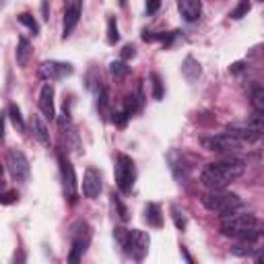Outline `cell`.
Here are the masks:
<instances>
[{"label":"cell","instance_id":"cell-14","mask_svg":"<svg viewBox=\"0 0 264 264\" xmlns=\"http://www.w3.org/2000/svg\"><path fill=\"white\" fill-rule=\"evenodd\" d=\"M99 192H102V174L95 168H87V172L83 176V194L89 201H95Z\"/></svg>","mask_w":264,"mask_h":264},{"label":"cell","instance_id":"cell-26","mask_svg":"<svg viewBox=\"0 0 264 264\" xmlns=\"http://www.w3.org/2000/svg\"><path fill=\"white\" fill-rule=\"evenodd\" d=\"M17 19H19L21 25H25V27L33 33V36H38V33H40V23L36 21V17H33L31 13H21Z\"/></svg>","mask_w":264,"mask_h":264},{"label":"cell","instance_id":"cell-19","mask_svg":"<svg viewBox=\"0 0 264 264\" xmlns=\"http://www.w3.org/2000/svg\"><path fill=\"white\" fill-rule=\"evenodd\" d=\"M260 252H262V248H256L254 242H250V240H242L240 244L231 246V254H234V256H240V258L254 256L256 262H260Z\"/></svg>","mask_w":264,"mask_h":264},{"label":"cell","instance_id":"cell-24","mask_svg":"<svg viewBox=\"0 0 264 264\" xmlns=\"http://www.w3.org/2000/svg\"><path fill=\"white\" fill-rule=\"evenodd\" d=\"M110 75H112L116 81H122V79H126V77L130 75V66H126L124 60H114V62L110 64Z\"/></svg>","mask_w":264,"mask_h":264},{"label":"cell","instance_id":"cell-37","mask_svg":"<svg viewBox=\"0 0 264 264\" xmlns=\"http://www.w3.org/2000/svg\"><path fill=\"white\" fill-rule=\"evenodd\" d=\"M5 126H7V112H0V143L5 141Z\"/></svg>","mask_w":264,"mask_h":264},{"label":"cell","instance_id":"cell-11","mask_svg":"<svg viewBox=\"0 0 264 264\" xmlns=\"http://www.w3.org/2000/svg\"><path fill=\"white\" fill-rule=\"evenodd\" d=\"M81 0H66V9H64V27H62V38H71V33L79 25L81 19Z\"/></svg>","mask_w":264,"mask_h":264},{"label":"cell","instance_id":"cell-27","mask_svg":"<svg viewBox=\"0 0 264 264\" xmlns=\"http://www.w3.org/2000/svg\"><path fill=\"white\" fill-rule=\"evenodd\" d=\"M108 108H110V95H108V89L106 87H99L97 91V110L99 114H108Z\"/></svg>","mask_w":264,"mask_h":264},{"label":"cell","instance_id":"cell-6","mask_svg":"<svg viewBox=\"0 0 264 264\" xmlns=\"http://www.w3.org/2000/svg\"><path fill=\"white\" fill-rule=\"evenodd\" d=\"M114 176H116V186L120 188V192L128 194L132 190L137 182V168H135V161L132 157L120 153L116 157V170H114Z\"/></svg>","mask_w":264,"mask_h":264},{"label":"cell","instance_id":"cell-9","mask_svg":"<svg viewBox=\"0 0 264 264\" xmlns=\"http://www.w3.org/2000/svg\"><path fill=\"white\" fill-rule=\"evenodd\" d=\"M58 163H60V176H62L64 194H66V198H69L71 203H77V188H79V182H77V174H75L73 163L66 159L64 155H58Z\"/></svg>","mask_w":264,"mask_h":264},{"label":"cell","instance_id":"cell-4","mask_svg":"<svg viewBox=\"0 0 264 264\" xmlns=\"http://www.w3.org/2000/svg\"><path fill=\"white\" fill-rule=\"evenodd\" d=\"M203 205H205L209 211H213V213H217V215H221V217L231 215V213H238V211L244 207L242 198H240L238 194H234V192H223V190H213L211 194H205V196H203Z\"/></svg>","mask_w":264,"mask_h":264},{"label":"cell","instance_id":"cell-8","mask_svg":"<svg viewBox=\"0 0 264 264\" xmlns=\"http://www.w3.org/2000/svg\"><path fill=\"white\" fill-rule=\"evenodd\" d=\"M7 168H9V174H11V178L15 182L25 184L29 180V176H31V165H29V159L25 157L23 151H17V149L9 151V155H7Z\"/></svg>","mask_w":264,"mask_h":264},{"label":"cell","instance_id":"cell-15","mask_svg":"<svg viewBox=\"0 0 264 264\" xmlns=\"http://www.w3.org/2000/svg\"><path fill=\"white\" fill-rule=\"evenodd\" d=\"M40 112L44 114L46 120H54L56 118V108H54V87L50 83H46L40 91Z\"/></svg>","mask_w":264,"mask_h":264},{"label":"cell","instance_id":"cell-36","mask_svg":"<svg viewBox=\"0 0 264 264\" xmlns=\"http://www.w3.org/2000/svg\"><path fill=\"white\" fill-rule=\"evenodd\" d=\"M159 9H161V0H147V13L149 15H155Z\"/></svg>","mask_w":264,"mask_h":264},{"label":"cell","instance_id":"cell-18","mask_svg":"<svg viewBox=\"0 0 264 264\" xmlns=\"http://www.w3.org/2000/svg\"><path fill=\"white\" fill-rule=\"evenodd\" d=\"M31 132H33V137H36L44 147H50V130L46 126V122L40 118V116H31Z\"/></svg>","mask_w":264,"mask_h":264},{"label":"cell","instance_id":"cell-3","mask_svg":"<svg viewBox=\"0 0 264 264\" xmlns=\"http://www.w3.org/2000/svg\"><path fill=\"white\" fill-rule=\"evenodd\" d=\"M114 238H116V242L120 244V248L124 250V254L128 258H132L135 262H143L147 258L151 238H149V234H145V231L116 227L114 229Z\"/></svg>","mask_w":264,"mask_h":264},{"label":"cell","instance_id":"cell-41","mask_svg":"<svg viewBox=\"0 0 264 264\" xmlns=\"http://www.w3.org/2000/svg\"><path fill=\"white\" fill-rule=\"evenodd\" d=\"M120 7H126V0H120Z\"/></svg>","mask_w":264,"mask_h":264},{"label":"cell","instance_id":"cell-23","mask_svg":"<svg viewBox=\"0 0 264 264\" xmlns=\"http://www.w3.org/2000/svg\"><path fill=\"white\" fill-rule=\"evenodd\" d=\"M250 97H252L254 110L260 112V114H264V89H262L260 83H254V87H252V91H250Z\"/></svg>","mask_w":264,"mask_h":264},{"label":"cell","instance_id":"cell-12","mask_svg":"<svg viewBox=\"0 0 264 264\" xmlns=\"http://www.w3.org/2000/svg\"><path fill=\"white\" fill-rule=\"evenodd\" d=\"M227 135L236 137L242 143H254L262 137V126H246V124H229L227 126Z\"/></svg>","mask_w":264,"mask_h":264},{"label":"cell","instance_id":"cell-38","mask_svg":"<svg viewBox=\"0 0 264 264\" xmlns=\"http://www.w3.org/2000/svg\"><path fill=\"white\" fill-rule=\"evenodd\" d=\"M242 69H244V62H236V64H234V66H231V69H229V71H231V73H240Z\"/></svg>","mask_w":264,"mask_h":264},{"label":"cell","instance_id":"cell-28","mask_svg":"<svg viewBox=\"0 0 264 264\" xmlns=\"http://www.w3.org/2000/svg\"><path fill=\"white\" fill-rule=\"evenodd\" d=\"M120 42V31H118V23H116V17L110 15L108 17V44H116Z\"/></svg>","mask_w":264,"mask_h":264},{"label":"cell","instance_id":"cell-42","mask_svg":"<svg viewBox=\"0 0 264 264\" xmlns=\"http://www.w3.org/2000/svg\"><path fill=\"white\" fill-rule=\"evenodd\" d=\"M260 3H262V0H260Z\"/></svg>","mask_w":264,"mask_h":264},{"label":"cell","instance_id":"cell-17","mask_svg":"<svg viewBox=\"0 0 264 264\" xmlns=\"http://www.w3.org/2000/svg\"><path fill=\"white\" fill-rule=\"evenodd\" d=\"M143 106H145V93H143V87H139L137 93L126 95L124 112L128 114V118H130V116H135V114H139V112L143 110Z\"/></svg>","mask_w":264,"mask_h":264},{"label":"cell","instance_id":"cell-22","mask_svg":"<svg viewBox=\"0 0 264 264\" xmlns=\"http://www.w3.org/2000/svg\"><path fill=\"white\" fill-rule=\"evenodd\" d=\"M31 44H29V40L27 38H19V42H17V50H15V58H17V64L21 66V69H25V66L29 64V58H31Z\"/></svg>","mask_w":264,"mask_h":264},{"label":"cell","instance_id":"cell-7","mask_svg":"<svg viewBox=\"0 0 264 264\" xmlns=\"http://www.w3.org/2000/svg\"><path fill=\"white\" fill-rule=\"evenodd\" d=\"M203 147L207 151H213V153H225V155H231V153H238L244 149L246 143L238 141L236 137L231 135H215V137H205L203 141Z\"/></svg>","mask_w":264,"mask_h":264},{"label":"cell","instance_id":"cell-13","mask_svg":"<svg viewBox=\"0 0 264 264\" xmlns=\"http://www.w3.org/2000/svg\"><path fill=\"white\" fill-rule=\"evenodd\" d=\"M168 163H170V170H172L174 178L180 184H186V180H188V161H186V157L178 149H172L168 153Z\"/></svg>","mask_w":264,"mask_h":264},{"label":"cell","instance_id":"cell-40","mask_svg":"<svg viewBox=\"0 0 264 264\" xmlns=\"http://www.w3.org/2000/svg\"><path fill=\"white\" fill-rule=\"evenodd\" d=\"M182 256H184V258L188 260V262H194V260H192V256H190V254L186 252V248H182Z\"/></svg>","mask_w":264,"mask_h":264},{"label":"cell","instance_id":"cell-33","mask_svg":"<svg viewBox=\"0 0 264 264\" xmlns=\"http://www.w3.org/2000/svg\"><path fill=\"white\" fill-rule=\"evenodd\" d=\"M17 198H19L17 190H9V192H0V205H13V203H17Z\"/></svg>","mask_w":264,"mask_h":264},{"label":"cell","instance_id":"cell-39","mask_svg":"<svg viewBox=\"0 0 264 264\" xmlns=\"http://www.w3.org/2000/svg\"><path fill=\"white\" fill-rule=\"evenodd\" d=\"M5 186V172H3V165H0V190Z\"/></svg>","mask_w":264,"mask_h":264},{"label":"cell","instance_id":"cell-31","mask_svg":"<svg viewBox=\"0 0 264 264\" xmlns=\"http://www.w3.org/2000/svg\"><path fill=\"white\" fill-rule=\"evenodd\" d=\"M248 13H250V0H240L238 7H236L234 11H231V15H229V17L238 21V19H244Z\"/></svg>","mask_w":264,"mask_h":264},{"label":"cell","instance_id":"cell-32","mask_svg":"<svg viewBox=\"0 0 264 264\" xmlns=\"http://www.w3.org/2000/svg\"><path fill=\"white\" fill-rule=\"evenodd\" d=\"M172 217H174V221H176V227H178L180 231H184V229H186V217H184V213H182L178 207H174V209H172Z\"/></svg>","mask_w":264,"mask_h":264},{"label":"cell","instance_id":"cell-30","mask_svg":"<svg viewBox=\"0 0 264 264\" xmlns=\"http://www.w3.org/2000/svg\"><path fill=\"white\" fill-rule=\"evenodd\" d=\"M151 81V87H153V99H157V102H161V97H163V83H161V77L157 73H153L149 77Z\"/></svg>","mask_w":264,"mask_h":264},{"label":"cell","instance_id":"cell-20","mask_svg":"<svg viewBox=\"0 0 264 264\" xmlns=\"http://www.w3.org/2000/svg\"><path fill=\"white\" fill-rule=\"evenodd\" d=\"M145 217V223L149 225V227H155V229H159V227H163V213H161V207L157 205V203H149V205H145V213H143Z\"/></svg>","mask_w":264,"mask_h":264},{"label":"cell","instance_id":"cell-35","mask_svg":"<svg viewBox=\"0 0 264 264\" xmlns=\"http://www.w3.org/2000/svg\"><path fill=\"white\" fill-rule=\"evenodd\" d=\"M112 116H114L112 120H114V124H116V126H120V128H124V126H126V122H128V114H126L124 110H122V112H114Z\"/></svg>","mask_w":264,"mask_h":264},{"label":"cell","instance_id":"cell-21","mask_svg":"<svg viewBox=\"0 0 264 264\" xmlns=\"http://www.w3.org/2000/svg\"><path fill=\"white\" fill-rule=\"evenodd\" d=\"M201 73H203V69H201V64H198V60H196V58L188 56V58L182 62V75H184V79H186L188 83L198 81Z\"/></svg>","mask_w":264,"mask_h":264},{"label":"cell","instance_id":"cell-5","mask_svg":"<svg viewBox=\"0 0 264 264\" xmlns=\"http://www.w3.org/2000/svg\"><path fill=\"white\" fill-rule=\"evenodd\" d=\"M91 227L87 221H77L73 227H71V254H69V262H79L89 244H91Z\"/></svg>","mask_w":264,"mask_h":264},{"label":"cell","instance_id":"cell-25","mask_svg":"<svg viewBox=\"0 0 264 264\" xmlns=\"http://www.w3.org/2000/svg\"><path fill=\"white\" fill-rule=\"evenodd\" d=\"M7 118H11L13 126H15L19 132H25V120H23L21 110H19L17 104H11V106H9V110H7Z\"/></svg>","mask_w":264,"mask_h":264},{"label":"cell","instance_id":"cell-1","mask_svg":"<svg viewBox=\"0 0 264 264\" xmlns=\"http://www.w3.org/2000/svg\"><path fill=\"white\" fill-rule=\"evenodd\" d=\"M244 172H246V161L236 159V157L221 159V161H213L207 165L201 174V182L211 190H223L234 180L244 176Z\"/></svg>","mask_w":264,"mask_h":264},{"label":"cell","instance_id":"cell-16","mask_svg":"<svg viewBox=\"0 0 264 264\" xmlns=\"http://www.w3.org/2000/svg\"><path fill=\"white\" fill-rule=\"evenodd\" d=\"M178 11L188 23H192V21H196L198 17H201L203 3L201 0H178Z\"/></svg>","mask_w":264,"mask_h":264},{"label":"cell","instance_id":"cell-34","mask_svg":"<svg viewBox=\"0 0 264 264\" xmlns=\"http://www.w3.org/2000/svg\"><path fill=\"white\" fill-rule=\"evenodd\" d=\"M137 56V48L135 46H132V44H126L124 46V50L120 52V58L126 62V60H130V58H135Z\"/></svg>","mask_w":264,"mask_h":264},{"label":"cell","instance_id":"cell-2","mask_svg":"<svg viewBox=\"0 0 264 264\" xmlns=\"http://www.w3.org/2000/svg\"><path fill=\"white\" fill-rule=\"evenodd\" d=\"M221 234L238 240L256 242L260 238V223L252 213H231L221 219Z\"/></svg>","mask_w":264,"mask_h":264},{"label":"cell","instance_id":"cell-29","mask_svg":"<svg viewBox=\"0 0 264 264\" xmlns=\"http://www.w3.org/2000/svg\"><path fill=\"white\" fill-rule=\"evenodd\" d=\"M110 198H112V205H114V209H116V213H118V217L122 219V221H128V209L124 207V203H122V198L116 194V192H112L110 194Z\"/></svg>","mask_w":264,"mask_h":264},{"label":"cell","instance_id":"cell-10","mask_svg":"<svg viewBox=\"0 0 264 264\" xmlns=\"http://www.w3.org/2000/svg\"><path fill=\"white\" fill-rule=\"evenodd\" d=\"M75 73V66L71 62H60V60H46L40 66V75L46 81H60Z\"/></svg>","mask_w":264,"mask_h":264}]
</instances>
